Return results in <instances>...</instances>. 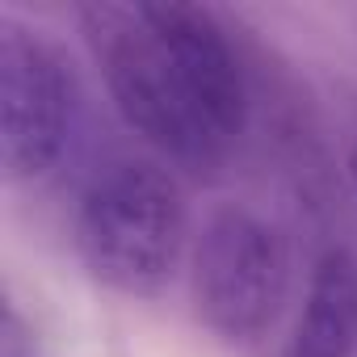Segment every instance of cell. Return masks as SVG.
I'll return each mask as SVG.
<instances>
[{"instance_id": "obj_4", "label": "cell", "mask_w": 357, "mask_h": 357, "mask_svg": "<svg viewBox=\"0 0 357 357\" xmlns=\"http://www.w3.org/2000/svg\"><path fill=\"white\" fill-rule=\"evenodd\" d=\"M76 76L47 30L0 13V168L9 181L47 176L76 126Z\"/></svg>"}, {"instance_id": "obj_3", "label": "cell", "mask_w": 357, "mask_h": 357, "mask_svg": "<svg viewBox=\"0 0 357 357\" xmlns=\"http://www.w3.org/2000/svg\"><path fill=\"white\" fill-rule=\"evenodd\" d=\"M290 290V244L282 227L248 206H219L190 252V298L198 324L223 344L269 332Z\"/></svg>"}, {"instance_id": "obj_5", "label": "cell", "mask_w": 357, "mask_h": 357, "mask_svg": "<svg viewBox=\"0 0 357 357\" xmlns=\"http://www.w3.org/2000/svg\"><path fill=\"white\" fill-rule=\"evenodd\" d=\"M353 353H357V257L332 244L311 265L286 357H353Z\"/></svg>"}, {"instance_id": "obj_2", "label": "cell", "mask_w": 357, "mask_h": 357, "mask_svg": "<svg viewBox=\"0 0 357 357\" xmlns=\"http://www.w3.org/2000/svg\"><path fill=\"white\" fill-rule=\"evenodd\" d=\"M72 236L93 282L126 298H160L185 257V194L151 160H109L80 190Z\"/></svg>"}, {"instance_id": "obj_6", "label": "cell", "mask_w": 357, "mask_h": 357, "mask_svg": "<svg viewBox=\"0 0 357 357\" xmlns=\"http://www.w3.org/2000/svg\"><path fill=\"white\" fill-rule=\"evenodd\" d=\"M349 176H353V190H357V143L349 147Z\"/></svg>"}, {"instance_id": "obj_1", "label": "cell", "mask_w": 357, "mask_h": 357, "mask_svg": "<svg viewBox=\"0 0 357 357\" xmlns=\"http://www.w3.org/2000/svg\"><path fill=\"white\" fill-rule=\"evenodd\" d=\"M76 26L122 122L164 160L215 172L252 118V63L231 26L190 0H93Z\"/></svg>"}]
</instances>
